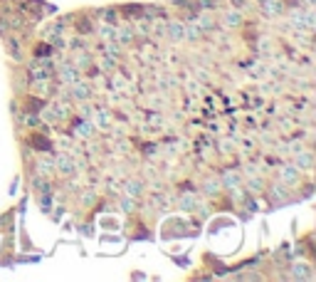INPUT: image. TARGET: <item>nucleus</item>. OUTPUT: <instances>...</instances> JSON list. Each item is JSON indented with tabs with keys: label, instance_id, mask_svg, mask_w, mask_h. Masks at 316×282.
Returning a JSON list of instances; mask_svg holds the SVG:
<instances>
[{
	"label": "nucleus",
	"instance_id": "nucleus-1",
	"mask_svg": "<svg viewBox=\"0 0 316 282\" xmlns=\"http://www.w3.org/2000/svg\"><path fill=\"white\" fill-rule=\"evenodd\" d=\"M302 178H304V171L297 168L294 163H282V166H277V181H279V183L294 188V186L302 183Z\"/></svg>",
	"mask_w": 316,
	"mask_h": 282
},
{
	"label": "nucleus",
	"instance_id": "nucleus-2",
	"mask_svg": "<svg viewBox=\"0 0 316 282\" xmlns=\"http://www.w3.org/2000/svg\"><path fill=\"white\" fill-rule=\"evenodd\" d=\"M264 193H267V198H269V206H287V203H292L294 198V193L289 191V186H284V183H272V186H267L264 188Z\"/></svg>",
	"mask_w": 316,
	"mask_h": 282
},
{
	"label": "nucleus",
	"instance_id": "nucleus-3",
	"mask_svg": "<svg viewBox=\"0 0 316 282\" xmlns=\"http://www.w3.org/2000/svg\"><path fill=\"white\" fill-rule=\"evenodd\" d=\"M52 161H55V171L62 173V176H74V173L79 171V163H77L74 156H69L64 148H60V151L52 156Z\"/></svg>",
	"mask_w": 316,
	"mask_h": 282
},
{
	"label": "nucleus",
	"instance_id": "nucleus-4",
	"mask_svg": "<svg viewBox=\"0 0 316 282\" xmlns=\"http://www.w3.org/2000/svg\"><path fill=\"white\" fill-rule=\"evenodd\" d=\"M69 87V102H89L92 97H94V89H92V84L89 82H82V79H77V82H72V84H67Z\"/></svg>",
	"mask_w": 316,
	"mask_h": 282
},
{
	"label": "nucleus",
	"instance_id": "nucleus-5",
	"mask_svg": "<svg viewBox=\"0 0 316 282\" xmlns=\"http://www.w3.org/2000/svg\"><path fill=\"white\" fill-rule=\"evenodd\" d=\"M89 119H92L94 129H111L114 127V112L109 107H94Z\"/></svg>",
	"mask_w": 316,
	"mask_h": 282
},
{
	"label": "nucleus",
	"instance_id": "nucleus-6",
	"mask_svg": "<svg viewBox=\"0 0 316 282\" xmlns=\"http://www.w3.org/2000/svg\"><path fill=\"white\" fill-rule=\"evenodd\" d=\"M200 203H203V198H200L198 191H183V193L176 198V208L183 211V213H195L200 208Z\"/></svg>",
	"mask_w": 316,
	"mask_h": 282
},
{
	"label": "nucleus",
	"instance_id": "nucleus-7",
	"mask_svg": "<svg viewBox=\"0 0 316 282\" xmlns=\"http://www.w3.org/2000/svg\"><path fill=\"white\" fill-rule=\"evenodd\" d=\"M292 163L297 168H302L304 173H312V168H314V151H312V146H302L299 151H294L292 153Z\"/></svg>",
	"mask_w": 316,
	"mask_h": 282
},
{
	"label": "nucleus",
	"instance_id": "nucleus-8",
	"mask_svg": "<svg viewBox=\"0 0 316 282\" xmlns=\"http://www.w3.org/2000/svg\"><path fill=\"white\" fill-rule=\"evenodd\" d=\"M284 280H314L312 263H304V260L292 263L289 265V275H284Z\"/></svg>",
	"mask_w": 316,
	"mask_h": 282
},
{
	"label": "nucleus",
	"instance_id": "nucleus-9",
	"mask_svg": "<svg viewBox=\"0 0 316 282\" xmlns=\"http://www.w3.org/2000/svg\"><path fill=\"white\" fill-rule=\"evenodd\" d=\"M166 37L171 42H186V25H183V20H178V17L168 20L166 22Z\"/></svg>",
	"mask_w": 316,
	"mask_h": 282
},
{
	"label": "nucleus",
	"instance_id": "nucleus-10",
	"mask_svg": "<svg viewBox=\"0 0 316 282\" xmlns=\"http://www.w3.org/2000/svg\"><path fill=\"white\" fill-rule=\"evenodd\" d=\"M200 191H203V196L205 198H215V196H220L225 188H222V183H220V176H205L203 178V183H200Z\"/></svg>",
	"mask_w": 316,
	"mask_h": 282
},
{
	"label": "nucleus",
	"instance_id": "nucleus-11",
	"mask_svg": "<svg viewBox=\"0 0 316 282\" xmlns=\"http://www.w3.org/2000/svg\"><path fill=\"white\" fill-rule=\"evenodd\" d=\"M121 191H124L126 196L141 198V196L148 191V186H146V181H143V178H136V176H131V178H126V181L121 183Z\"/></svg>",
	"mask_w": 316,
	"mask_h": 282
},
{
	"label": "nucleus",
	"instance_id": "nucleus-12",
	"mask_svg": "<svg viewBox=\"0 0 316 282\" xmlns=\"http://www.w3.org/2000/svg\"><path fill=\"white\" fill-rule=\"evenodd\" d=\"M69 62H72L79 72H87L92 65H94V55H92L89 50H74L72 57H69Z\"/></svg>",
	"mask_w": 316,
	"mask_h": 282
},
{
	"label": "nucleus",
	"instance_id": "nucleus-13",
	"mask_svg": "<svg viewBox=\"0 0 316 282\" xmlns=\"http://www.w3.org/2000/svg\"><path fill=\"white\" fill-rule=\"evenodd\" d=\"M220 183H222L225 191L242 186V173H240V168H222V173H220Z\"/></svg>",
	"mask_w": 316,
	"mask_h": 282
},
{
	"label": "nucleus",
	"instance_id": "nucleus-14",
	"mask_svg": "<svg viewBox=\"0 0 316 282\" xmlns=\"http://www.w3.org/2000/svg\"><path fill=\"white\" fill-rule=\"evenodd\" d=\"M30 191H35V196H47V193L52 196V183H50V178L32 173L30 176Z\"/></svg>",
	"mask_w": 316,
	"mask_h": 282
},
{
	"label": "nucleus",
	"instance_id": "nucleus-15",
	"mask_svg": "<svg viewBox=\"0 0 316 282\" xmlns=\"http://www.w3.org/2000/svg\"><path fill=\"white\" fill-rule=\"evenodd\" d=\"M242 22H245V15H242L240 7H230V10L222 12V25H225L227 30H237Z\"/></svg>",
	"mask_w": 316,
	"mask_h": 282
},
{
	"label": "nucleus",
	"instance_id": "nucleus-16",
	"mask_svg": "<svg viewBox=\"0 0 316 282\" xmlns=\"http://www.w3.org/2000/svg\"><path fill=\"white\" fill-rule=\"evenodd\" d=\"M94 124H92V119H79L77 124H74V139H79V141H89L92 137H94Z\"/></svg>",
	"mask_w": 316,
	"mask_h": 282
},
{
	"label": "nucleus",
	"instance_id": "nucleus-17",
	"mask_svg": "<svg viewBox=\"0 0 316 282\" xmlns=\"http://www.w3.org/2000/svg\"><path fill=\"white\" fill-rule=\"evenodd\" d=\"M183 25H186V42L195 45V42H200V40L205 37V32H203V27L198 25L195 17H193V20H183Z\"/></svg>",
	"mask_w": 316,
	"mask_h": 282
},
{
	"label": "nucleus",
	"instance_id": "nucleus-18",
	"mask_svg": "<svg viewBox=\"0 0 316 282\" xmlns=\"http://www.w3.org/2000/svg\"><path fill=\"white\" fill-rule=\"evenodd\" d=\"M32 171L35 173H40V176H45V178H52L57 171H55V161L50 158V156H42V158H37L35 161V166H32Z\"/></svg>",
	"mask_w": 316,
	"mask_h": 282
},
{
	"label": "nucleus",
	"instance_id": "nucleus-19",
	"mask_svg": "<svg viewBox=\"0 0 316 282\" xmlns=\"http://www.w3.org/2000/svg\"><path fill=\"white\" fill-rule=\"evenodd\" d=\"M57 77H60L62 84H72V82L79 79V70H77L72 62H62V65L57 67Z\"/></svg>",
	"mask_w": 316,
	"mask_h": 282
},
{
	"label": "nucleus",
	"instance_id": "nucleus-20",
	"mask_svg": "<svg viewBox=\"0 0 316 282\" xmlns=\"http://www.w3.org/2000/svg\"><path fill=\"white\" fill-rule=\"evenodd\" d=\"M114 40L124 47V45H131V42H136V35H133V27L131 25H119V27H114Z\"/></svg>",
	"mask_w": 316,
	"mask_h": 282
},
{
	"label": "nucleus",
	"instance_id": "nucleus-21",
	"mask_svg": "<svg viewBox=\"0 0 316 282\" xmlns=\"http://www.w3.org/2000/svg\"><path fill=\"white\" fill-rule=\"evenodd\" d=\"M264 188H267V183L259 178V176H247V183H245V193L247 196H259V193H264Z\"/></svg>",
	"mask_w": 316,
	"mask_h": 282
},
{
	"label": "nucleus",
	"instance_id": "nucleus-22",
	"mask_svg": "<svg viewBox=\"0 0 316 282\" xmlns=\"http://www.w3.org/2000/svg\"><path fill=\"white\" fill-rule=\"evenodd\" d=\"M198 25L203 27V32H212L215 27H217V20H215V15H212V10H205V12H198Z\"/></svg>",
	"mask_w": 316,
	"mask_h": 282
},
{
	"label": "nucleus",
	"instance_id": "nucleus-23",
	"mask_svg": "<svg viewBox=\"0 0 316 282\" xmlns=\"http://www.w3.org/2000/svg\"><path fill=\"white\" fill-rule=\"evenodd\" d=\"M262 10H264V15L267 17H279V15H284V2L282 0H264L262 2Z\"/></svg>",
	"mask_w": 316,
	"mask_h": 282
},
{
	"label": "nucleus",
	"instance_id": "nucleus-24",
	"mask_svg": "<svg viewBox=\"0 0 316 282\" xmlns=\"http://www.w3.org/2000/svg\"><path fill=\"white\" fill-rule=\"evenodd\" d=\"M119 211L126 213V215H133V213L138 211V198H133V196H121L119 198Z\"/></svg>",
	"mask_w": 316,
	"mask_h": 282
},
{
	"label": "nucleus",
	"instance_id": "nucleus-25",
	"mask_svg": "<svg viewBox=\"0 0 316 282\" xmlns=\"http://www.w3.org/2000/svg\"><path fill=\"white\" fill-rule=\"evenodd\" d=\"M287 15H289V22L297 27V30H307L304 27V10L302 7H289V10H284Z\"/></svg>",
	"mask_w": 316,
	"mask_h": 282
},
{
	"label": "nucleus",
	"instance_id": "nucleus-26",
	"mask_svg": "<svg viewBox=\"0 0 316 282\" xmlns=\"http://www.w3.org/2000/svg\"><path fill=\"white\" fill-rule=\"evenodd\" d=\"M148 37H153L156 42L166 40V20H153L151 27H148Z\"/></svg>",
	"mask_w": 316,
	"mask_h": 282
},
{
	"label": "nucleus",
	"instance_id": "nucleus-27",
	"mask_svg": "<svg viewBox=\"0 0 316 282\" xmlns=\"http://www.w3.org/2000/svg\"><path fill=\"white\" fill-rule=\"evenodd\" d=\"M109 74H111V77H109V87H111L114 92H116V89H119V92H124V89H128V82L124 79V74H121L119 70L109 72Z\"/></svg>",
	"mask_w": 316,
	"mask_h": 282
},
{
	"label": "nucleus",
	"instance_id": "nucleus-28",
	"mask_svg": "<svg viewBox=\"0 0 316 282\" xmlns=\"http://www.w3.org/2000/svg\"><path fill=\"white\" fill-rule=\"evenodd\" d=\"M97 198H99V191H94V188H84V191L79 193V206L89 208V206L97 203Z\"/></svg>",
	"mask_w": 316,
	"mask_h": 282
},
{
	"label": "nucleus",
	"instance_id": "nucleus-29",
	"mask_svg": "<svg viewBox=\"0 0 316 282\" xmlns=\"http://www.w3.org/2000/svg\"><path fill=\"white\" fill-rule=\"evenodd\" d=\"M235 148H237V139H235V137H232V139H220L217 141V151H220L222 156L235 153Z\"/></svg>",
	"mask_w": 316,
	"mask_h": 282
},
{
	"label": "nucleus",
	"instance_id": "nucleus-30",
	"mask_svg": "<svg viewBox=\"0 0 316 282\" xmlns=\"http://www.w3.org/2000/svg\"><path fill=\"white\" fill-rule=\"evenodd\" d=\"M5 45H7V55H10L12 60H20V62H22V47H20V42H17L15 37H10Z\"/></svg>",
	"mask_w": 316,
	"mask_h": 282
}]
</instances>
